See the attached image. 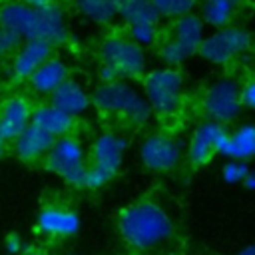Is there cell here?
I'll return each mask as SVG.
<instances>
[{
	"instance_id": "d6986e66",
	"label": "cell",
	"mask_w": 255,
	"mask_h": 255,
	"mask_svg": "<svg viewBox=\"0 0 255 255\" xmlns=\"http://www.w3.org/2000/svg\"><path fill=\"white\" fill-rule=\"evenodd\" d=\"M205 22L201 20V16L197 12H191V14H185L177 20H173L171 24V34L169 38L173 42H177L181 48H185L187 52H191L193 56L197 54L201 42L205 40L207 32H205Z\"/></svg>"
},
{
	"instance_id": "277c9868",
	"label": "cell",
	"mask_w": 255,
	"mask_h": 255,
	"mask_svg": "<svg viewBox=\"0 0 255 255\" xmlns=\"http://www.w3.org/2000/svg\"><path fill=\"white\" fill-rule=\"evenodd\" d=\"M128 147V139L114 131H102L94 137L88 159H90V167H88V175H86V189H100L104 187L122 167L124 161V153Z\"/></svg>"
},
{
	"instance_id": "7402d4cb",
	"label": "cell",
	"mask_w": 255,
	"mask_h": 255,
	"mask_svg": "<svg viewBox=\"0 0 255 255\" xmlns=\"http://www.w3.org/2000/svg\"><path fill=\"white\" fill-rule=\"evenodd\" d=\"M118 18L128 28L135 24L159 22V14L151 0H118Z\"/></svg>"
},
{
	"instance_id": "f1b7e54d",
	"label": "cell",
	"mask_w": 255,
	"mask_h": 255,
	"mask_svg": "<svg viewBox=\"0 0 255 255\" xmlns=\"http://www.w3.org/2000/svg\"><path fill=\"white\" fill-rule=\"evenodd\" d=\"M4 251L8 255H22L26 251V245H24V239L18 235V233H8L4 237Z\"/></svg>"
},
{
	"instance_id": "484cf974",
	"label": "cell",
	"mask_w": 255,
	"mask_h": 255,
	"mask_svg": "<svg viewBox=\"0 0 255 255\" xmlns=\"http://www.w3.org/2000/svg\"><path fill=\"white\" fill-rule=\"evenodd\" d=\"M157 36H159L157 24H135L128 28V38L137 46H141L143 50L147 46H153L157 42Z\"/></svg>"
},
{
	"instance_id": "836d02e7",
	"label": "cell",
	"mask_w": 255,
	"mask_h": 255,
	"mask_svg": "<svg viewBox=\"0 0 255 255\" xmlns=\"http://www.w3.org/2000/svg\"><path fill=\"white\" fill-rule=\"evenodd\" d=\"M6 147H8V139H6V137H4L2 133H0V157L4 155V151H6Z\"/></svg>"
},
{
	"instance_id": "4fadbf2b",
	"label": "cell",
	"mask_w": 255,
	"mask_h": 255,
	"mask_svg": "<svg viewBox=\"0 0 255 255\" xmlns=\"http://www.w3.org/2000/svg\"><path fill=\"white\" fill-rule=\"evenodd\" d=\"M52 52L54 46H50L44 40H24L10 60V76L16 82H28L30 76L48 58H52Z\"/></svg>"
},
{
	"instance_id": "603a6c76",
	"label": "cell",
	"mask_w": 255,
	"mask_h": 255,
	"mask_svg": "<svg viewBox=\"0 0 255 255\" xmlns=\"http://www.w3.org/2000/svg\"><path fill=\"white\" fill-rule=\"evenodd\" d=\"M74 8L96 26H106L118 18V0H74Z\"/></svg>"
},
{
	"instance_id": "d590c367",
	"label": "cell",
	"mask_w": 255,
	"mask_h": 255,
	"mask_svg": "<svg viewBox=\"0 0 255 255\" xmlns=\"http://www.w3.org/2000/svg\"><path fill=\"white\" fill-rule=\"evenodd\" d=\"M0 96H2V82H0Z\"/></svg>"
},
{
	"instance_id": "ffe728a7",
	"label": "cell",
	"mask_w": 255,
	"mask_h": 255,
	"mask_svg": "<svg viewBox=\"0 0 255 255\" xmlns=\"http://www.w3.org/2000/svg\"><path fill=\"white\" fill-rule=\"evenodd\" d=\"M32 124L42 128L44 131H48L52 137H64L70 135L74 129L76 120L72 116H68L66 112H62L60 108H56L54 104L46 102V104H38L34 106L32 112Z\"/></svg>"
},
{
	"instance_id": "e575fe53",
	"label": "cell",
	"mask_w": 255,
	"mask_h": 255,
	"mask_svg": "<svg viewBox=\"0 0 255 255\" xmlns=\"http://www.w3.org/2000/svg\"><path fill=\"white\" fill-rule=\"evenodd\" d=\"M22 255H48V253L42 251V249H26Z\"/></svg>"
},
{
	"instance_id": "9a60e30c",
	"label": "cell",
	"mask_w": 255,
	"mask_h": 255,
	"mask_svg": "<svg viewBox=\"0 0 255 255\" xmlns=\"http://www.w3.org/2000/svg\"><path fill=\"white\" fill-rule=\"evenodd\" d=\"M56 137H52L48 131H44L42 128L30 124L14 141H12V149L14 155L26 163H34L40 159H46L48 151L52 149Z\"/></svg>"
},
{
	"instance_id": "44dd1931",
	"label": "cell",
	"mask_w": 255,
	"mask_h": 255,
	"mask_svg": "<svg viewBox=\"0 0 255 255\" xmlns=\"http://www.w3.org/2000/svg\"><path fill=\"white\" fill-rule=\"evenodd\" d=\"M245 2L247 0H201L197 14L205 22V26L219 30L233 24L235 14L241 10Z\"/></svg>"
},
{
	"instance_id": "7c38bea8",
	"label": "cell",
	"mask_w": 255,
	"mask_h": 255,
	"mask_svg": "<svg viewBox=\"0 0 255 255\" xmlns=\"http://www.w3.org/2000/svg\"><path fill=\"white\" fill-rule=\"evenodd\" d=\"M80 215L60 203H46L36 215V231L50 239H68L80 231Z\"/></svg>"
},
{
	"instance_id": "8d00e7d4",
	"label": "cell",
	"mask_w": 255,
	"mask_h": 255,
	"mask_svg": "<svg viewBox=\"0 0 255 255\" xmlns=\"http://www.w3.org/2000/svg\"><path fill=\"white\" fill-rule=\"evenodd\" d=\"M165 255H177V253H165Z\"/></svg>"
},
{
	"instance_id": "d4e9b609",
	"label": "cell",
	"mask_w": 255,
	"mask_h": 255,
	"mask_svg": "<svg viewBox=\"0 0 255 255\" xmlns=\"http://www.w3.org/2000/svg\"><path fill=\"white\" fill-rule=\"evenodd\" d=\"M191 56H193L191 52H187L185 48H181V46H179L177 42H173L171 38H167V40L159 46V58H161L163 64L169 66V68H177V66L185 64Z\"/></svg>"
},
{
	"instance_id": "d6a6232c",
	"label": "cell",
	"mask_w": 255,
	"mask_h": 255,
	"mask_svg": "<svg viewBox=\"0 0 255 255\" xmlns=\"http://www.w3.org/2000/svg\"><path fill=\"white\" fill-rule=\"evenodd\" d=\"M235 255H255V243H251V245L243 247V249H241V251H237Z\"/></svg>"
},
{
	"instance_id": "83f0119b",
	"label": "cell",
	"mask_w": 255,
	"mask_h": 255,
	"mask_svg": "<svg viewBox=\"0 0 255 255\" xmlns=\"http://www.w3.org/2000/svg\"><path fill=\"white\" fill-rule=\"evenodd\" d=\"M20 44H22V42H20L16 36H12L10 32H6V30L0 28V60H4L12 50L16 52V48H18Z\"/></svg>"
},
{
	"instance_id": "74e56055",
	"label": "cell",
	"mask_w": 255,
	"mask_h": 255,
	"mask_svg": "<svg viewBox=\"0 0 255 255\" xmlns=\"http://www.w3.org/2000/svg\"><path fill=\"white\" fill-rule=\"evenodd\" d=\"M70 255H76V253H70Z\"/></svg>"
},
{
	"instance_id": "6da1fadb",
	"label": "cell",
	"mask_w": 255,
	"mask_h": 255,
	"mask_svg": "<svg viewBox=\"0 0 255 255\" xmlns=\"http://www.w3.org/2000/svg\"><path fill=\"white\" fill-rule=\"evenodd\" d=\"M0 28L24 40H44L50 46H60L68 40V22L64 8L48 4L42 8L28 6L20 0L0 4Z\"/></svg>"
},
{
	"instance_id": "52a82bcc",
	"label": "cell",
	"mask_w": 255,
	"mask_h": 255,
	"mask_svg": "<svg viewBox=\"0 0 255 255\" xmlns=\"http://www.w3.org/2000/svg\"><path fill=\"white\" fill-rule=\"evenodd\" d=\"M251 32L245 26H225L219 30H213L211 34L205 36L201 42L197 54L213 66H227L241 54H245L251 48Z\"/></svg>"
},
{
	"instance_id": "8992f818",
	"label": "cell",
	"mask_w": 255,
	"mask_h": 255,
	"mask_svg": "<svg viewBox=\"0 0 255 255\" xmlns=\"http://www.w3.org/2000/svg\"><path fill=\"white\" fill-rule=\"evenodd\" d=\"M44 165L48 171L58 175L68 185L84 187L88 167H90V159H88V151L84 147V141L72 133L58 137L54 141L52 149L48 151Z\"/></svg>"
},
{
	"instance_id": "1f68e13d",
	"label": "cell",
	"mask_w": 255,
	"mask_h": 255,
	"mask_svg": "<svg viewBox=\"0 0 255 255\" xmlns=\"http://www.w3.org/2000/svg\"><path fill=\"white\" fill-rule=\"evenodd\" d=\"M243 185H245L247 189H251V191H255V171H249V173H247V177H245V181H243Z\"/></svg>"
},
{
	"instance_id": "2e32d148",
	"label": "cell",
	"mask_w": 255,
	"mask_h": 255,
	"mask_svg": "<svg viewBox=\"0 0 255 255\" xmlns=\"http://www.w3.org/2000/svg\"><path fill=\"white\" fill-rule=\"evenodd\" d=\"M217 153L239 161L255 159V124L243 122L233 129H227Z\"/></svg>"
},
{
	"instance_id": "4316f807",
	"label": "cell",
	"mask_w": 255,
	"mask_h": 255,
	"mask_svg": "<svg viewBox=\"0 0 255 255\" xmlns=\"http://www.w3.org/2000/svg\"><path fill=\"white\" fill-rule=\"evenodd\" d=\"M249 165L247 161H239V159H227L221 167V177L225 183L229 185H237V183H243L247 173H249Z\"/></svg>"
},
{
	"instance_id": "7a4b0ae2",
	"label": "cell",
	"mask_w": 255,
	"mask_h": 255,
	"mask_svg": "<svg viewBox=\"0 0 255 255\" xmlns=\"http://www.w3.org/2000/svg\"><path fill=\"white\" fill-rule=\"evenodd\" d=\"M118 229L129 247L149 251L163 245L173 235V221L159 203L141 199L128 205L120 213Z\"/></svg>"
},
{
	"instance_id": "e0dca14e",
	"label": "cell",
	"mask_w": 255,
	"mask_h": 255,
	"mask_svg": "<svg viewBox=\"0 0 255 255\" xmlns=\"http://www.w3.org/2000/svg\"><path fill=\"white\" fill-rule=\"evenodd\" d=\"M50 104H54L56 108H60L62 112H66L68 116H72L76 120V118L88 114V110L92 108V96L80 80L68 78L50 96Z\"/></svg>"
},
{
	"instance_id": "30bf717a",
	"label": "cell",
	"mask_w": 255,
	"mask_h": 255,
	"mask_svg": "<svg viewBox=\"0 0 255 255\" xmlns=\"http://www.w3.org/2000/svg\"><path fill=\"white\" fill-rule=\"evenodd\" d=\"M183 153H185V147L179 137L169 133H159V131L145 135L137 147L139 161L147 169L157 173L175 169L183 159Z\"/></svg>"
},
{
	"instance_id": "5bb4252c",
	"label": "cell",
	"mask_w": 255,
	"mask_h": 255,
	"mask_svg": "<svg viewBox=\"0 0 255 255\" xmlns=\"http://www.w3.org/2000/svg\"><path fill=\"white\" fill-rule=\"evenodd\" d=\"M32 112L34 106L28 96L24 94L8 96L0 104V133L8 141H14L32 124Z\"/></svg>"
},
{
	"instance_id": "5b68a950",
	"label": "cell",
	"mask_w": 255,
	"mask_h": 255,
	"mask_svg": "<svg viewBox=\"0 0 255 255\" xmlns=\"http://www.w3.org/2000/svg\"><path fill=\"white\" fill-rule=\"evenodd\" d=\"M141 92L153 114L173 116L183 100V76L177 68L159 66L149 70L141 80Z\"/></svg>"
},
{
	"instance_id": "9c48e42d",
	"label": "cell",
	"mask_w": 255,
	"mask_h": 255,
	"mask_svg": "<svg viewBox=\"0 0 255 255\" xmlns=\"http://www.w3.org/2000/svg\"><path fill=\"white\" fill-rule=\"evenodd\" d=\"M100 64L110 66L122 80L139 78L145 72L147 56L141 46L131 42L128 36H108L100 44Z\"/></svg>"
},
{
	"instance_id": "f546056e",
	"label": "cell",
	"mask_w": 255,
	"mask_h": 255,
	"mask_svg": "<svg viewBox=\"0 0 255 255\" xmlns=\"http://www.w3.org/2000/svg\"><path fill=\"white\" fill-rule=\"evenodd\" d=\"M241 100H243V106L253 110L255 112V76L249 78L243 86H241Z\"/></svg>"
},
{
	"instance_id": "3957f363",
	"label": "cell",
	"mask_w": 255,
	"mask_h": 255,
	"mask_svg": "<svg viewBox=\"0 0 255 255\" xmlns=\"http://www.w3.org/2000/svg\"><path fill=\"white\" fill-rule=\"evenodd\" d=\"M92 106L104 114L122 118L131 126H143L151 118V108L141 90L128 80H116L110 84H98L92 92Z\"/></svg>"
},
{
	"instance_id": "ac0fdd59",
	"label": "cell",
	"mask_w": 255,
	"mask_h": 255,
	"mask_svg": "<svg viewBox=\"0 0 255 255\" xmlns=\"http://www.w3.org/2000/svg\"><path fill=\"white\" fill-rule=\"evenodd\" d=\"M68 78H70V68H68L66 60H62L58 56H52L30 76L28 86L34 94L50 98Z\"/></svg>"
},
{
	"instance_id": "8fae6325",
	"label": "cell",
	"mask_w": 255,
	"mask_h": 255,
	"mask_svg": "<svg viewBox=\"0 0 255 255\" xmlns=\"http://www.w3.org/2000/svg\"><path fill=\"white\" fill-rule=\"evenodd\" d=\"M227 128L217 124V122H211V120H203L199 122L187 143H185V155L189 159L191 165H205L217 151H219V145L223 141V135H225Z\"/></svg>"
},
{
	"instance_id": "4dcf8cb0",
	"label": "cell",
	"mask_w": 255,
	"mask_h": 255,
	"mask_svg": "<svg viewBox=\"0 0 255 255\" xmlns=\"http://www.w3.org/2000/svg\"><path fill=\"white\" fill-rule=\"evenodd\" d=\"M28 6H34V8H42V6H48V4H56V0H20Z\"/></svg>"
},
{
	"instance_id": "ba28073f",
	"label": "cell",
	"mask_w": 255,
	"mask_h": 255,
	"mask_svg": "<svg viewBox=\"0 0 255 255\" xmlns=\"http://www.w3.org/2000/svg\"><path fill=\"white\" fill-rule=\"evenodd\" d=\"M243 108L241 100V86L237 80L223 76L211 82L203 96H201V110L205 114V120L217 122L221 126L233 124Z\"/></svg>"
},
{
	"instance_id": "cb8c5ba5",
	"label": "cell",
	"mask_w": 255,
	"mask_h": 255,
	"mask_svg": "<svg viewBox=\"0 0 255 255\" xmlns=\"http://www.w3.org/2000/svg\"><path fill=\"white\" fill-rule=\"evenodd\" d=\"M159 18L177 20L185 14H191L197 6V0H151Z\"/></svg>"
}]
</instances>
